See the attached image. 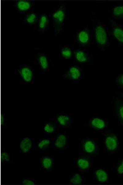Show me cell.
Returning a JSON list of instances; mask_svg holds the SVG:
<instances>
[{
	"mask_svg": "<svg viewBox=\"0 0 123 185\" xmlns=\"http://www.w3.org/2000/svg\"><path fill=\"white\" fill-rule=\"evenodd\" d=\"M52 21L54 34L58 35L62 29L66 19V13L65 5L58 7L54 6L52 13L49 14Z\"/></svg>",
	"mask_w": 123,
	"mask_h": 185,
	"instance_id": "cell-1",
	"label": "cell"
},
{
	"mask_svg": "<svg viewBox=\"0 0 123 185\" xmlns=\"http://www.w3.org/2000/svg\"><path fill=\"white\" fill-rule=\"evenodd\" d=\"M14 74L19 76L21 85H32L34 83L35 69L31 65L20 64L14 71Z\"/></svg>",
	"mask_w": 123,
	"mask_h": 185,
	"instance_id": "cell-2",
	"label": "cell"
},
{
	"mask_svg": "<svg viewBox=\"0 0 123 185\" xmlns=\"http://www.w3.org/2000/svg\"><path fill=\"white\" fill-rule=\"evenodd\" d=\"M52 148L54 150L63 151L69 147V138L63 128L59 127L57 132L51 136Z\"/></svg>",
	"mask_w": 123,
	"mask_h": 185,
	"instance_id": "cell-3",
	"label": "cell"
},
{
	"mask_svg": "<svg viewBox=\"0 0 123 185\" xmlns=\"http://www.w3.org/2000/svg\"><path fill=\"white\" fill-rule=\"evenodd\" d=\"M32 61L34 65L38 66L40 73L42 74L49 73L53 64V61L50 59L44 52L38 53Z\"/></svg>",
	"mask_w": 123,
	"mask_h": 185,
	"instance_id": "cell-4",
	"label": "cell"
},
{
	"mask_svg": "<svg viewBox=\"0 0 123 185\" xmlns=\"http://www.w3.org/2000/svg\"><path fill=\"white\" fill-rule=\"evenodd\" d=\"M93 34L95 43L99 48H104L108 46V35L103 26L96 24L93 28Z\"/></svg>",
	"mask_w": 123,
	"mask_h": 185,
	"instance_id": "cell-5",
	"label": "cell"
},
{
	"mask_svg": "<svg viewBox=\"0 0 123 185\" xmlns=\"http://www.w3.org/2000/svg\"><path fill=\"white\" fill-rule=\"evenodd\" d=\"M73 118V116L70 114L61 112L56 114L52 118L45 119L54 121L59 127L63 128L72 123Z\"/></svg>",
	"mask_w": 123,
	"mask_h": 185,
	"instance_id": "cell-6",
	"label": "cell"
},
{
	"mask_svg": "<svg viewBox=\"0 0 123 185\" xmlns=\"http://www.w3.org/2000/svg\"><path fill=\"white\" fill-rule=\"evenodd\" d=\"M51 136L45 135L44 137L38 139L35 143L34 151L43 152L52 148Z\"/></svg>",
	"mask_w": 123,
	"mask_h": 185,
	"instance_id": "cell-7",
	"label": "cell"
},
{
	"mask_svg": "<svg viewBox=\"0 0 123 185\" xmlns=\"http://www.w3.org/2000/svg\"><path fill=\"white\" fill-rule=\"evenodd\" d=\"M36 5V3L32 0H16L14 3V9L20 14L25 13L31 10Z\"/></svg>",
	"mask_w": 123,
	"mask_h": 185,
	"instance_id": "cell-8",
	"label": "cell"
},
{
	"mask_svg": "<svg viewBox=\"0 0 123 185\" xmlns=\"http://www.w3.org/2000/svg\"><path fill=\"white\" fill-rule=\"evenodd\" d=\"M83 72L81 68L76 65L70 67L62 76L64 80L76 81L80 80L82 77Z\"/></svg>",
	"mask_w": 123,
	"mask_h": 185,
	"instance_id": "cell-9",
	"label": "cell"
},
{
	"mask_svg": "<svg viewBox=\"0 0 123 185\" xmlns=\"http://www.w3.org/2000/svg\"><path fill=\"white\" fill-rule=\"evenodd\" d=\"M39 164L41 170L50 172L52 171L54 168V158L49 155L45 154L41 156Z\"/></svg>",
	"mask_w": 123,
	"mask_h": 185,
	"instance_id": "cell-10",
	"label": "cell"
},
{
	"mask_svg": "<svg viewBox=\"0 0 123 185\" xmlns=\"http://www.w3.org/2000/svg\"><path fill=\"white\" fill-rule=\"evenodd\" d=\"M35 143L33 138L30 137L23 138L20 142V151L24 154H29L34 152Z\"/></svg>",
	"mask_w": 123,
	"mask_h": 185,
	"instance_id": "cell-11",
	"label": "cell"
},
{
	"mask_svg": "<svg viewBox=\"0 0 123 185\" xmlns=\"http://www.w3.org/2000/svg\"><path fill=\"white\" fill-rule=\"evenodd\" d=\"M112 109L117 115L121 124L123 125V102L118 97H113L112 100Z\"/></svg>",
	"mask_w": 123,
	"mask_h": 185,
	"instance_id": "cell-12",
	"label": "cell"
},
{
	"mask_svg": "<svg viewBox=\"0 0 123 185\" xmlns=\"http://www.w3.org/2000/svg\"><path fill=\"white\" fill-rule=\"evenodd\" d=\"M104 142L107 149L109 151L113 152L118 149L119 141L117 137L114 134H111L107 135Z\"/></svg>",
	"mask_w": 123,
	"mask_h": 185,
	"instance_id": "cell-13",
	"label": "cell"
},
{
	"mask_svg": "<svg viewBox=\"0 0 123 185\" xmlns=\"http://www.w3.org/2000/svg\"><path fill=\"white\" fill-rule=\"evenodd\" d=\"M40 126L43 133L50 136L54 134L59 127L56 123L53 121L43 123Z\"/></svg>",
	"mask_w": 123,
	"mask_h": 185,
	"instance_id": "cell-14",
	"label": "cell"
},
{
	"mask_svg": "<svg viewBox=\"0 0 123 185\" xmlns=\"http://www.w3.org/2000/svg\"><path fill=\"white\" fill-rule=\"evenodd\" d=\"M113 35L119 45L123 46V26L112 21Z\"/></svg>",
	"mask_w": 123,
	"mask_h": 185,
	"instance_id": "cell-15",
	"label": "cell"
},
{
	"mask_svg": "<svg viewBox=\"0 0 123 185\" xmlns=\"http://www.w3.org/2000/svg\"><path fill=\"white\" fill-rule=\"evenodd\" d=\"M40 14L34 11L30 12L26 14L23 18L24 23L28 26L36 27L40 17Z\"/></svg>",
	"mask_w": 123,
	"mask_h": 185,
	"instance_id": "cell-16",
	"label": "cell"
},
{
	"mask_svg": "<svg viewBox=\"0 0 123 185\" xmlns=\"http://www.w3.org/2000/svg\"><path fill=\"white\" fill-rule=\"evenodd\" d=\"M49 17L46 14H40L37 23L38 31L42 33L47 31L49 27Z\"/></svg>",
	"mask_w": 123,
	"mask_h": 185,
	"instance_id": "cell-17",
	"label": "cell"
},
{
	"mask_svg": "<svg viewBox=\"0 0 123 185\" xmlns=\"http://www.w3.org/2000/svg\"><path fill=\"white\" fill-rule=\"evenodd\" d=\"M77 39L79 44L84 46L87 45L90 40L89 31L85 29L80 31L77 35Z\"/></svg>",
	"mask_w": 123,
	"mask_h": 185,
	"instance_id": "cell-18",
	"label": "cell"
},
{
	"mask_svg": "<svg viewBox=\"0 0 123 185\" xmlns=\"http://www.w3.org/2000/svg\"><path fill=\"white\" fill-rule=\"evenodd\" d=\"M82 148L83 150L86 153L93 154L96 151L97 146L93 140L87 139L83 142Z\"/></svg>",
	"mask_w": 123,
	"mask_h": 185,
	"instance_id": "cell-19",
	"label": "cell"
},
{
	"mask_svg": "<svg viewBox=\"0 0 123 185\" xmlns=\"http://www.w3.org/2000/svg\"><path fill=\"white\" fill-rule=\"evenodd\" d=\"M90 125L94 130H104L106 127V122L104 120L95 118L90 121Z\"/></svg>",
	"mask_w": 123,
	"mask_h": 185,
	"instance_id": "cell-20",
	"label": "cell"
},
{
	"mask_svg": "<svg viewBox=\"0 0 123 185\" xmlns=\"http://www.w3.org/2000/svg\"><path fill=\"white\" fill-rule=\"evenodd\" d=\"M73 59L77 62L82 64L85 63L89 59V56L81 50H77L73 53Z\"/></svg>",
	"mask_w": 123,
	"mask_h": 185,
	"instance_id": "cell-21",
	"label": "cell"
},
{
	"mask_svg": "<svg viewBox=\"0 0 123 185\" xmlns=\"http://www.w3.org/2000/svg\"><path fill=\"white\" fill-rule=\"evenodd\" d=\"M1 158L3 164L11 163L13 162V154L10 152V150L3 151L2 153Z\"/></svg>",
	"mask_w": 123,
	"mask_h": 185,
	"instance_id": "cell-22",
	"label": "cell"
},
{
	"mask_svg": "<svg viewBox=\"0 0 123 185\" xmlns=\"http://www.w3.org/2000/svg\"><path fill=\"white\" fill-rule=\"evenodd\" d=\"M59 55L61 58L69 59L72 55V50L68 46L64 47L59 51Z\"/></svg>",
	"mask_w": 123,
	"mask_h": 185,
	"instance_id": "cell-23",
	"label": "cell"
},
{
	"mask_svg": "<svg viewBox=\"0 0 123 185\" xmlns=\"http://www.w3.org/2000/svg\"><path fill=\"white\" fill-rule=\"evenodd\" d=\"M113 16L118 19H123V6H119L114 7L112 10Z\"/></svg>",
	"mask_w": 123,
	"mask_h": 185,
	"instance_id": "cell-24",
	"label": "cell"
},
{
	"mask_svg": "<svg viewBox=\"0 0 123 185\" xmlns=\"http://www.w3.org/2000/svg\"><path fill=\"white\" fill-rule=\"evenodd\" d=\"M96 176L99 182L104 183L106 182L108 179V175L106 172L103 170L99 169L95 173Z\"/></svg>",
	"mask_w": 123,
	"mask_h": 185,
	"instance_id": "cell-25",
	"label": "cell"
},
{
	"mask_svg": "<svg viewBox=\"0 0 123 185\" xmlns=\"http://www.w3.org/2000/svg\"><path fill=\"white\" fill-rule=\"evenodd\" d=\"M77 164L78 167L81 169H86L89 166L90 163L89 160L84 158H79L77 162Z\"/></svg>",
	"mask_w": 123,
	"mask_h": 185,
	"instance_id": "cell-26",
	"label": "cell"
},
{
	"mask_svg": "<svg viewBox=\"0 0 123 185\" xmlns=\"http://www.w3.org/2000/svg\"><path fill=\"white\" fill-rule=\"evenodd\" d=\"M36 183V181L31 177L22 178L20 181V184L21 185H34Z\"/></svg>",
	"mask_w": 123,
	"mask_h": 185,
	"instance_id": "cell-27",
	"label": "cell"
},
{
	"mask_svg": "<svg viewBox=\"0 0 123 185\" xmlns=\"http://www.w3.org/2000/svg\"><path fill=\"white\" fill-rule=\"evenodd\" d=\"M70 182L73 184H79L82 183V179L79 174H76L70 179Z\"/></svg>",
	"mask_w": 123,
	"mask_h": 185,
	"instance_id": "cell-28",
	"label": "cell"
},
{
	"mask_svg": "<svg viewBox=\"0 0 123 185\" xmlns=\"http://www.w3.org/2000/svg\"><path fill=\"white\" fill-rule=\"evenodd\" d=\"M116 83L118 85L123 87V73L119 75L117 78Z\"/></svg>",
	"mask_w": 123,
	"mask_h": 185,
	"instance_id": "cell-29",
	"label": "cell"
},
{
	"mask_svg": "<svg viewBox=\"0 0 123 185\" xmlns=\"http://www.w3.org/2000/svg\"><path fill=\"white\" fill-rule=\"evenodd\" d=\"M2 125L3 127H6L7 125V120L4 114H2L1 118Z\"/></svg>",
	"mask_w": 123,
	"mask_h": 185,
	"instance_id": "cell-30",
	"label": "cell"
},
{
	"mask_svg": "<svg viewBox=\"0 0 123 185\" xmlns=\"http://www.w3.org/2000/svg\"><path fill=\"white\" fill-rule=\"evenodd\" d=\"M117 172L118 174H123V161L118 166L117 169Z\"/></svg>",
	"mask_w": 123,
	"mask_h": 185,
	"instance_id": "cell-31",
	"label": "cell"
},
{
	"mask_svg": "<svg viewBox=\"0 0 123 185\" xmlns=\"http://www.w3.org/2000/svg\"><path fill=\"white\" fill-rule=\"evenodd\" d=\"M120 96L123 98V92H121L119 93Z\"/></svg>",
	"mask_w": 123,
	"mask_h": 185,
	"instance_id": "cell-32",
	"label": "cell"
}]
</instances>
